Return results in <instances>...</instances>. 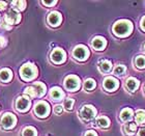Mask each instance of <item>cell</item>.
<instances>
[{
    "label": "cell",
    "mask_w": 145,
    "mask_h": 136,
    "mask_svg": "<svg viewBox=\"0 0 145 136\" xmlns=\"http://www.w3.org/2000/svg\"><path fill=\"white\" fill-rule=\"evenodd\" d=\"M16 105H17L18 110H20V111H22V112L27 111L28 109H29V107H30V101L24 97H20V98H18Z\"/></svg>",
    "instance_id": "11"
},
{
    "label": "cell",
    "mask_w": 145,
    "mask_h": 136,
    "mask_svg": "<svg viewBox=\"0 0 145 136\" xmlns=\"http://www.w3.org/2000/svg\"><path fill=\"white\" fill-rule=\"evenodd\" d=\"M84 87L86 91H91V89H93L95 87V81H94L93 79H87L84 83Z\"/></svg>",
    "instance_id": "23"
},
{
    "label": "cell",
    "mask_w": 145,
    "mask_h": 136,
    "mask_svg": "<svg viewBox=\"0 0 145 136\" xmlns=\"http://www.w3.org/2000/svg\"><path fill=\"white\" fill-rule=\"evenodd\" d=\"M33 87L35 88L36 96H37V97H42V96L46 94V85L44 84V83L36 82Z\"/></svg>",
    "instance_id": "17"
},
{
    "label": "cell",
    "mask_w": 145,
    "mask_h": 136,
    "mask_svg": "<svg viewBox=\"0 0 145 136\" xmlns=\"http://www.w3.org/2000/svg\"><path fill=\"white\" fill-rule=\"evenodd\" d=\"M124 130H125V132H127L129 135H134L135 132L137 131V125L134 124V123H131V124L125 125Z\"/></svg>",
    "instance_id": "21"
},
{
    "label": "cell",
    "mask_w": 145,
    "mask_h": 136,
    "mask_svg": "<svg viewBox=\"0 0 145 136\" xmlns=\"http://www.w3.org/2000/svg\"><path fill=\"white\" fill-rule=\"evenodd\" d=\"M72 54H74L75 58H77L78 60H85V59H87L88 56H89V50H88L85 46L80 45V46H77V47L74 49Z\"/></svg>",
    "instance_id": "4"
},
{
    "label": "cell",
    "mask_w": 145,
    "mask_h": 136,
    "mask_svg": "<svg viewBox=\"0 0 145 136\" xmlns=\"http://www.w3.org/2000/svg\"><path fill=\"white\" fill-rule=\"evenodd\" d=\"M104 87L108 91H113L118 87V80L113 77H107L104 80Z\"/></svg>",
    "instance_id": "10"
},
{
    "label": "cell",
    "mask_w": 145,
    "mask_h": 136,
    "mask_svg": "<svg viewBox=\"0 0 145 136\" xmlns=\"http://www.w3.org/2000/svg\"><path fill=\"white\" fill-rule=\"evenodd\" d=\"M74 102H75V101L72 100V99H67V100H65V102H64V107H65V109H67V110H72Z\"/></svg>",
    "instance_id": "29"
},
{
    "label": "cell",
    "mask_w": 145,
    "mask_h": 136,
    "mask_svg": "<svg viewBox=\"0 0 145 136\" xmlns=\"http://www.w3.org/2000/svg\"><path fill=\"white\" fill-rule=\"evenodd\" d=\"M4 20L7 24H18L20 20H21V15L19 14V12H17L16 9H9L8 12H6L5 17H4Z\"/></svg>",
    "instance_id": "5"
},
{
    "label": "cell",
    "mask_w": 145,
    "mask_h": 136,
    "mask_svg": "<svg viewBox=\"0 0 145 136\" xmlns=\"http://www.w3.org/2000/svg\"><path fill=\"white\" fill-rule=\"evenodd\" d=\"M135 62H136V66L139 68V69L145 68V57L144 56H138V57L136 58Z\"/></svg>",
    "instance_id": "25"
},
{
    "label": "cell",
    "mask_w": 145,
    "mask_h": 136,
    "mask_svg": "<svg viewBox=\"0 0 145 136\" xmlns=\"http://www.w3.org/2000/svg\"><path fill=\"white\" fill-rule=\"evenodd\" d=\"M48 22L51 26H58L61 22V15L58 12H52L48 17Z\"/></svg>",
    "instance_id": "12"
},
{
    "label": "cell",
    "mask_w": 145,
    "mask_h": 136,
    "mask_svg": "<svg viewBox=\"0 0 145 136\" xmlns=\"http://www.w3.org/2000/svg\"><path fill=\"white\" fill-rule=\"evenodd\" d=\"M51 97L54 100H61L64 97L63 91H61V88L59 87H53L51 89Z\"/></svg>",
    "instance_id": "16"
},
{
    "label": "cell",
    "mask_w": 145,
    "mask_h": 136,
    "mask_svg": "<svg viewBox=\"0 0 145 136\" xmlns=\"http://www.w3.org/2000/svg\"><path fill=\"white\" fill-rule=\"evenodd\" d=\"M133 118V110L131 108H125L123 109L120 113V118L123 122H127L130 121L131 118Z\"/></svg>",
    "instance_id": "18"
},
{
    "label": "cell",
    "mask_w": 145,
    "mask_h": 136,
    "mask_svg": "<svg viewBox=\"0 0 145 136\" xmlns=\"http://www.w3.org/2000/svg\"><path fill=\"white\" fill-rule=\"evenodd\" d=\"M97 124L101 128H107L110 125V121L107 116H101L97 120Z\"/></svg>",
    "instance_id": "20"
},
{
    "label": "cell",
    "mask_w": 145,
    "mask_h": 136,
    "mask_svg": "<svg viewBox=\"0 0 145 136\" xmlns=\"http://www.w3.org/2000/svg\"><path fill=\"white\" fill-rule=\"evenodd\" d=\"M92 46L95 50H103L106 47V39L102 36H97L92 39Z\"/></svg>",
    "instance_id": "13"
},
{
    "label": "cell",
    "mask_w": 145,
    "mask_h": 136,
    "mask_svg": "<svg viewBox=\"0 0 145 136\" xmlns=\"http://www.w3.org/2000/svg\"><path fill=\"white\" fill-rule=\"evenodd\" d=\"M85 136H97V135L95 132H93V131H88V132H86Z\"/></svg>",
    "instance_id": "33"
},
{
    "label": "cell",
    "mask_w": 145,
    "mask_h": 136,
    "mask_svg": "<svg viewBox=\"0 0 145 136\" xmlns=\"http://www.w3.org/2000/svg\"><path fill=\"white\" fill-rule=\"evenodd\" d=\"M62 106L60 105H57V106H55V108H54V112L56 113V114H60L61 112H62Z\"/></svg>",
    "instance_id": "30"
},
{
    "label": "cell",
    "mask_w": 145,
    "mask_h": 136,
    "mask_svg": "<svg viewBox=\"0 0 145 136\" xmlns=\"http://www.w3.org/2000/svg\"><path fill=\"white\" fill-rule=\"evenodd\" d=\"M12 5L16 6V9H25V5H26V2L25 1H12Z\"/></svg>",
    "instance_id": "28"
},
{
    "label": "cell",
    "mask_w": 145,
    "mask_h": 136,
    "mask_svg": "<svg viewBox=\"0 0 145 136\" xmlns=\"http://www.w3.org/2000/svg\"><path fill=\"white\" fill-rule=\"evenodd\" d=\"M99 68H100V71L103 73L109 72L112 68V64L109 60H101L100 64H99Z\"/></svg>",
    "instance_id": "19"
},
{
    "label": "cell",
    "mask_w": 145,
    "mask_h": 136,
    "mask_svg": "<svg viewBox=\"0 0 145 136\" xmlns=\"http://www.w3.org/2000/svg\"><path fill=\"white\" fill-rule=\"evenodd\" d=\"M16 122H17V118L12 113H5L1 118V124H2L3 128H5V129L12 128L16 125Z\"/></svg>",
    "instance_id": "8"
},
{
    "label": "cell",
    "mask_w": 145,
    "mask_h": 136,
    "mask_svg": "<svg viewBox=\"0 0 145 136\" xmlns=\"http://www.w3.org/2000/svg\"><path fill=\"white\" fill-rule=\"evenodd\" d=\"M139 136H145V128H142L139 132Z\"/></svg>",
    "instance_id": "36"
},
{
    "label": "cell",
    "mask_w": 145,
    "mask_h": 136,
    "mask_svg": "<svg viewBox=\"0 0 145 136\" xmlns=\"http://www.w3.org/2000/svg\"><path fill=\"white\" fill-rule=\"evenodd\" d=\"M12 77V73L10 70L8 69H3L0 71V80H2L4 82L9 81Z\"/></svg>",
    "instance_id": "15"
},
{
    "label": "cell",
    "mask_w": 145,
    "mask_h": 136,
    "mask_svg": "<svg viewBox=\"0 0 145 136\" xmlns=\"http://www.w3.org/2000/svg\"><path fill=\"white\" fill-rule=\"evenodd\" d=\"M42 4L47 6H51V5L56 4V1H42Z\"/></svg>",
    "instance_id": "31"
},
{
    "label": "cell",
    "mask_w": 145,
    "mask_h": 136,
    "mask_svg": "<svg viewBox=\"0 0 145 136\" xmlns=\"http://www.w3.org/2000/svg\"><path fill=\"white\" fill-rule=\"evenodd\" d=\"M133 30V24L127 20L117 21L113 26V32L117 36H127Z\"/></svg>",
    "instance_id": "1"
},
{
    "label": "cell",
    "mask_w": 145,
    "mask_h": 136,
    "mask_svg": "<svg viewBox=\"0 0 145 136\" xmlns=\"http://www.w3.org/2000/svg\"><path fill=\"white\" fill-rule=\"evenodd\" d=\"M127 88L129 91H135L137 88L139 87V81L137 80V79L133 78V77H131L127 80Z\"/></svg>",
    "instance_id": "14"
},
{
    "label": "cell",
    "mask_w": 145,
    "mask_h": 136,
    "mask_svg": "<svg viewBox=\"0 0 145 136\" xmlns=\"http://www.w3.org/2000/svg\"><path fill=\"white\" fill-rule=\"evenodd\" d=\"M80 114H81V116L84 118V120H86V121H90V120H92V118L95 116V114H97V110H95V108H94L93 106L85 105V106H83V108L81 109Z\"/></svg>",
    "instance_id": "7"
},
{
    "label": "cell",
    "mask_w": 145,
    "mask_h": 136,
    "mask_svg": "<svg viewBox=\"0 0 145 136\" xmlns=\"http://www.w3.org/2000/svg\"><path fill=\"white\" fill-rule=\"evenodd\" d=\"M136 122L138 124L145 123V111L144 110H138L136 113Z\"/></svg>",
    "instance_id": "22"
},
{
    "label": "cell",
    "mask_w": 145,
    "mask_h": 136,
    "mask_svg": "<svg viewBox=\"0 0 145 136\" xmlns=\"http://www.w3.org/2000/svg\"><path fill=\"white\" fill-rule=\"evenodd\" d=\"M37 75V69L32 64H26L20 70V76L23 80L29 81L34 79Z\"/></svg>",
    "instance_id": "2"
},
{
    "label": "cell",
    "mask_w": 145,
    "mask_h": 136,
    "mask_svg": "<svg viewBox=\"0 0 145 136\" xmlns=\"http://www.w3.org/2000/svg\"><path fill=\"white\" fill-rule=\"evenodd\" d=\"M6 7V2L4 1H0V11H4Z\"/></svg>",
    "instance_id": "32"
},
{
    "label": "cell",
    "mask_w": 145,
    "mask_h": 136,
    "mask_svg": "<svg viewBox=\"0 0 145 136\" xmlns=\"http://www.w3.org/2000/svg\"><path fill=\"white\" fill-rule=\"evenodd\" d=\"M34 111L39 118H45L50 112V106L47 102H39L34 107Z\"/></svg>",
    "instance_id": "6"
},
{
    "label": "cell",
    "mask_w": 145,
    "mask_h": 136,
    "mask_svg": "<svg viewBox=\"0 0 145 136\" xmlns=\"http://www.w3.org/2000/svg\"><path fill=\"white\" fill-rule=\"evenodd\" d=\"M141 28H142V30L145 31V17H143L141 20Z\"/></svg>",
    "instance_id": "35"
},
{
    "label": "cell",
    "mask_w": 145,
    "mask_h": 136,
    "mask_svg": "<svg viewBox=\"0 0 145 136\" xmlns=\"http://www.w3.org/2000/svg\"><path fill=\"white\" fill-rule=\"evenodd\" d=\"M144 50H145V46H144Z\"/></svg>",
    "instance_id": "37"
},
{
    "label": "cell",
    "mask_w": 145,
    "mask_h": 136,
    "mask_svg": "<svg viewBox=\"0 0 145 136\" xmlns=\"http://www.w3.org/2000/svg\"><path fill=\"white\" fill-rule=\"evenodd\" d=\"M124 72H125V67L122 64H119L114 69V74H116V75H123Z\"/></svg>",
    "instance_id": "27"
},
{
    "label": "cell",
    "mask_w": 145,
    "mask_h": 136,
    "mask_svg": "<svg viewBox=\"0 0 145 136\" xmlns=\"http://www.w3.org/2000/svg\"><path fill=\"white\" fill-rule=\"evenodd\" d=\"M5 39L2 37V36H0V47H3V46L5 45Z\"/></svg>",
    "instance_id": "34"
},
{
    "label": "cell",
    "mask_w": 145,
    "mask_h": 136,
    "mask_svg": "<svg viewBox=\"0 0 145 136\" xmlns=\"http://www.w3.org/2000/svg\"><path fill=\"white\" fill-rule=\"evenodd\" d=\"M25 94L28 95L30 98H34L36 97V91H35V88L33 86H29V87H26L25 88Z\"/></svg>",
    "instance_id": "26"
},
{
    "label": "cell",
    "mask_w": 145,
    "mask_h": 136,
    "mask_svg": "<svg viewBox=\"0 0 145 136\" xmlns=\"http://www.w3.org/2000/svg\"><path fill=\"white\" fill-rule=\"evenodd\" d=\"M51 59L54 61L55 64H61V62H63L65 60V52L60 48L55 49L54 51L52 52Z\"/></svg>",
    "instance_id": "9"
},
{
    "label": "cell",
    "mask_w": 145,
    "mask_h": 136,
    "mask_svg": "<svg viewBox=\"0 0 145 136\" xmlns=\"http://www.w3.org/2000/svg\"><path fill=\"white\" fill-rule=\"evenodd\" d=\"M23 136H36V130L33 127H27L23 130Z\"/></svg>",
    "instance_id": "24"
},
{
    "label": "cell",
    "mask_w": 145,
    "mask_h": 136,
    "mask_svg": "<svg viewBox=\"0 0 145 136\" xmlns=\"http://www.w3.org/2000/svg\"><path fill=\"white\" fill-rule=\"evenodd\" d=\"M64 85L65 88L71 91H75L80 87V79L77 76H67L64 80Z\"/></svg>",
    "instance_id": "3"
}]
</instances>
